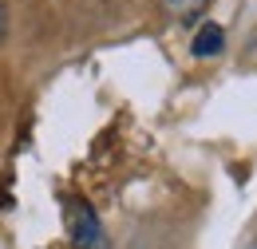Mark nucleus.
<instances>
[{
    "mask_svg": "<svg viewBox=\"0 0 257 249\" xmlns=\"http://www.w3.org/2000/svg\"><path fill=\"white\" fill-rule=\"evenodd\" d=\"M222 48H225V32L214 20H206L190 40V56H198V60H214V56H222Z\"/></svg>",
    "mask_w": 257,
    "mask_h": 249,
    "instance_id": "nucleus-2",
    "label": "nucleus"
},
{
    "mask_svg": "<svg viewBox=\"0 0 257 249\" xmlns=\"http://www.w3.org/2000/svg\"><path fill=\"white\" fill-rule=\"evenodd\" d=\"M64 225L75 249H107V229L83 198H64Z\"/></svg>",
    "mask_w": 257,
    "mask_h": 249,
    "instance_id": "nucleus-1",
    "label": "nucleus"
},
{
    "mask_svg": "<svg viewBox=\"0 0 257 249\" xmlns=\"http://www.w3.org/2000/svg\"><path fill=\"white\" fill-rule=\"evenodd\" d=\"M166 8H170L178 20H190V16H198V12L206 8V0H166Z\"/></svg>",
    "mask_w": 257,
    "mask_h": 249,
    "instance_id": "nucleus-3",
    "label": "nucleus"
},
{
    "mask_svg": "<svg viewBox=\"0 0 257 249\" xmlns=\"http://www.w3.org/2000/svg\"><path fill=\"white\" fill-rule=\"evenodd\" d=\"M8 36V0H0V44Z\"/></svg>",
    "mask_w": 257,
    "mask_h": 249,
    "instance_id": "nucleus-4",
    "label": "nucleus"
}]
</instances>
